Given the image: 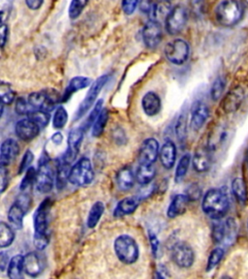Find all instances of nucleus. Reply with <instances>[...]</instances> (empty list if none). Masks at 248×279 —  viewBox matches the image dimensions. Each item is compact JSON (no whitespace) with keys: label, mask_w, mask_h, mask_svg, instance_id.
<instances>
[{"label":"nucleus","mask_w":248,"mask_h":279,"mask_svg":"<svg viewBox=\"0 0 248 279\" xmlns=\"http://www.w3.org/2000/svg\"><path fill=\"white\" fill-rule=\"evenodd\" d=\"M52 207V199L47 198L40 204L33 215L34 237L33 243L38 250H44L48 246L49 236L48 233V214Z\"/></svg>","instance_id":"f257e3e1"},{"label":"nucleus","mask_w":248,"mask_h":279,"mask_svg":"<svg viewBox=\"0 0 248 279\" xmlns=\"http://www.w3.org/2000/svg\"><path fill=\"white\" fill-rule=\"evenodd\" d=\"M227 194L219 188H212L205 194L202 202L204 212L211 219L223 218L229 210Z\"/></svg>","instance_id":"f03ea898"},{"label":"nucleus","mask_w":248,"mask_h":279,"mask_svg":"<svg viewBox=\"0 0 248 279\" xmlns=\"http://www.w3.org/2000/svg\"><path fill=\"white\" fill-rule=\"evenodd\" d=\"M244 9L239 0H223L215 10V18L222 27H234L242 19Z\"/></svg>","instance_id":"7ed1b4c3"},{"label":"nucleus","mask_w":248,"mask_h":279,"mask_svg":"<svg viewBox=\"0 0 248 279\" xmlns=\"http://www.w3.org/2000/svg\"><path fill=\"white\" fill-rule=\"evenodd\" d=\"M114 249L117 259L125 265H132L139 259L140 250L137 241L129 235H120L115 239Z\"/></svg>","instance_id":"20e7f679"},{"label":"nucleus","mask_w":248,"mask_h":279,"mask_svg":"<svg viewBox=\"0 0 248 279\" xmlns=\"http://www.w3.org/2000/svg\"><path fill=\"white\" fill-rule=\"evenodd\" d=\"M36 188L39 192L43 194L49 193L56 183V172L51 165V159L45 151L42 154L38 165V171L36 172Z\"/></svg>","instance_id":"39448f33"},{"label":"nucleus","mask_w":248,"mask_h":279,"mask_svg":"<svg viewBox=\"0 0 248 279\" xmlns=\"http://www.w3.org/2000/svg\"><path fill=\"white\" fill-rule=\"evenodd\" d=\"M238 236V224L234 218H227L225 220L217 219L213 225L212 237L213 240L222 246H231Z\"/></svg>","instance_id":"423d86ee"},{"label":"nucleus","mask_w":248,"mask_h":279,"mask_svg":"<svg viewBox=\"0 0 248 279\" xmlns=\"http://www.w3.org/2000/svg\"><path fill=\"white\" fill-rule=\"evenodd\" d=\"M94 179V172L92 165L88 158H81L74 166L71 167L68 182L76 186H86L92 183Z\"/></svg>","instance_id":"0eeeda50"},{"label":"nucleus","mask_w":248,"mask_h":279,"mask_svg":"<svg viewBox=\"0 0 248 279\" xmlns=\"http://www.w3.org/2000/svg\"><path fill=\"white\" fill-rule=\"evenodd\" d=\"M166 58L175 65L184 64L190 56L189 44L184 39H173L164 48Z\"/></svg>","instance_id":"6e6552de"},{"label":"nucleus","mask_w":248,"mask_h":279,"mask_svg":"<svg viewBox=\"0 0 248 279\" xmlns=\"http://www.w3.org/2000/svg\"><path fill=\"white\" fill-rule=\"evenodd\" d=\"M31 205V199L28 194L22 193L18 196L17 200L11 206L8 212V219L11 225L20 230L23 226V217L26 213L29 212Z\"/></svg>","instance_id":"1a4fd4ad"},{"label":"nucleus","mask_w":248,"mask_h":279,"mask_svg":"<svg viewBox=\"0 0 248 279\" xmlns=\"http://www.w3.org/2000/svg\"><path fill=\"white\" fill-rule=\"evenodd\" d=\"M188 21V12L185 7L178 5L170 10L165 19V29L170 35L181 33Z\"/></svg>","instance_id":"9d476101"},{"label":"nucleus","mask_w":248,"mask_h":279,"mask_svg":"<svg viewBox=\"0 0 248 279\" xmlns=\"http://www.w3.org/2000/svg\"><path fill=\"white\" fill-rule=\"evenodd\" d=\"M109 78H110L109 75H103V76L98 78L95 82L91 85L84 101L81 103V105L77 110L74 120H78V119L82 118L89 111V109H91V107L93 106V104L95 103L96 99L99 95V93L101 92L103 87H105Z\"/></svg>","instance_id":"9b49d317"},{"label":"nucleus","mask_w":248,"mask_h":279,"mask_svg":"<svg viewBox=\"0 0 248 279\" xmlns=\"http://www.w3.org/2000/svg\"><path fill=\"white\" fill-rule=\"evenodd\" d=\"M172 260L181 269L192 267L195 261V253L190 245L186 242H177L172 247Z\"/></svg>","instance_id":"f8f14e48"},{"label":"nucleus","mask_w":248,"mask_h":279,"mask_svg":"<svg viewBox=\"0 0 248 279\" xmlns=\"http://www.w3.org/2000/svg\"><path fill=\"white\" fill-rule=\"evenodd\" d=\"M84 134H85V131L82 127L71 130V132L68 136L66 151L61 157V159L63 161L69 164H72L75 161L77 155L80 151V147H81V144H82L83 139H84Z\"/></svg>","instance_id":"ddd939ff"},{"label":"nucleus","mask_w":248,"mask_h":279,"mask_svg":"<svg viewBox=\"0 0 248 279\" xmlns=\"http://www.w3.org/2000/svg\"><path fill=\"white\" fill-rule=\"evenodd\" d=\"M162 38L161 24L157 21L150 19L143 27V44L148 48H155L160 45Z\"/></svg>","instance_id":"4468645a"},{"label":"nucleus","mask_w":248,"mask_h":279,"mask_svg":"<svg viewBox=\"0 0 248 279\" xmlns=\"http://www.w3.org/2000/svg\"><path fill=\"white\" fill-rule=\"evenodd\" d=\"M210 116V109L208 105L202 101H196L190 110V126L192 130L199 131Z\"/></svg>","instance_id":"2eb2a0df"},{"label":"nucleus","mask_w":248,"mask_h":279,"mask_svg":"<svg viewBox=\"0 0 248 279\" xmlns=\"http://www.w3.org/2000/svg\"><path fill=\"white\" fill-rule=\"evenodd\" d=\"M45 259L38 252H29L23 256V269L29 276H38L45 270Z\"/></svg>","instance_id":"dca6fc26"},{"label":"nucleus","mask_w":248,"mask_h":279,"mask_svg":"<svg viewBox=\"0 0 248 279\" xmlns=\"http://www.w3.org/2000/svg\"><path fill=\"white\" fill-rule=\"evenodd\" d=\"M159 155V143L154 138H148L143 142L139 150L140 164H153Z\"/></svg>","instance_id":"f3484780"},{"label":"nucleus","mask_w":248,"mask_h":279,"mask_svg":"<svg viewBox=\"0 0 248 279\" xmlns=\"http://www.w3.org/2000/svg\"><path fill=\"white\" fill-rule=\"evenodd\" d=\"M40 129L41 128L29 118L20 119L15 127L16 135L24 142H29L35 139L40 133Z\"/></svg>","instance_id":"a211bd4d"},{"label":"nucleus","mask_w":248,"mask_h":279,"mask_svg":"<svg viewBox=\"0 0 248 279\" xmlns=\"http://www.w3.org/2000/svg\"><path fill=\"white\" fill-rule=\"evenodd\" d=\"M244 99V90L240 87L233 88L224 98L222 108L223 111L227 114L234 113L239 110Z\"/></svg>","instance_id":"6ab92c4d"},{"label":"nucleus","mask_w":248,"mask_h":279,"mask_svg":"<svg viewBox=\"0 0 248 279\" xmlns=\"http://www.w3.org/2000/svg\"><path fill=\"white\" fill-rule=\"evenodd\" d=\"M19 145L14 139L5 140L0 146V163L9 165L19 154Z\"/></svg>","instance_id":"aec40b11"},{"label":"nucleus","mask_w":248,"mask_h":279,"mask_svg":"<svg viewBox=\"0 0 248 279\" xmlns=\"http://www.w3.org/2000/svg\"><path fill=\"white\" fill-rule=\"evenodd\" d=\"M143 113L147 116H157L162 108L161 98L153 91L146 92L142 98Z\"/></svg>","instance_id":"412c9836"},{"label":"nucleus","mask_w":248,"mask_h":279,"mask_svg":"<svg viewBox=\"0 0 248 279\" xmlns=\"http://www.w3.org/2000/svg\"><path fill=\"white\" fill-rule=\"evenodd\" d=\"M159 158L165 169L170 170L175 166L177 159V147L172 141L168 140L164 143L159 151Z\"/></svg>","instance_id":"4be33fe9"},{"label":"nucleus","mask_w":248,"mask_h":279,"mask_svg":"<svg viewBox=\"0 0 248 279\" xmlns=\"http://www.w3.org/2000/svg\"><path fill=\"white\" fill-rule=\"evenodd\" d=\"M140 202H141V199L136 196L124 198L115 207V212H114L115 217L119 218V217H124L126 215L132 214L138 209Z\"/></svg>","instance_id":"5701e85b"},{"label":"nucleus","mask_w":248,"mask_h":279,"mask_svg":"<svg viewBox=\"0 0 248 279\" xmlns=\"http://www.w3.org/2000/svg\"><path fill=\"white\" fill-rule=\"evenodd\" d=\"M208 148H201L193 157V168L198 173L208 172L211 166V157Z\"/></svg>","instance_id":"b1692460"},{"label":"nucleus","mask_w":248,"mask_h":279,"mask_svg":"<svg viewBox=\"0 0 248 279\" xmlns=\"http://www.w3.org/2000/svg\"><path fill=\"white\" fill-rule=\"evenodd\" d=\"M92 84V80L87 77H75L73 78L68 87H66L64 93L61 96V102H66L67 100L72 96L75 92L84 89L86 87H89Z\"/></svg>","instance_id":"393cba45"},{"label":"nucleus","mask_w":248,"mask_h":279,"mask_svg":"<svg viewBox=\"0 0 248 279\" xmlns=\"http://www.w3.org/2000/svg\"><path fill=\"white\" fill-rule=\"evenodd\" d=\"M188 202H189V199L185 194H179V195L175 196L168 210H167L168 217L176 218V217L182 215V213L185 212V210L188 206Z\"/></svg>","instance_id":"a878e982"},{"label":"nucleus","mask_w":248,"mask_h":279,"mask_svg":"<svg viewBox=\"0 0 248 279\" xmlns=\"http://www.w3.org/2000/svg\"><path fill=\"white\" fill-rule=\"evenodd\" d=\"M227 130L223 125L215 126L210 132L208 139V149L210 151H214L218 149L223 143L226 141Z\"/></svg>","instance_id":"bb28decb"},{"label":"nucleus","mask_w":248,"mask_h":279,"mask_svg":"<svg viewBox=\"0 0 248 279\" xmlns=\"http://www.w3.org/2000/svg\"><path fill=\"white\" fill-rule=\"evenodd\" d=\"M115 180H116V183H117L118 188L122 191L130 190L133 187L134 183L136 181L133 171L128 167L120 169L117 174H116Z\"/></svg>","instance_id":"cd10ccee"},{"label":"nucleus","mask_w":248,"mask_h":279,"mask_svg":"<svg viewBox=\"0 0 248 279\" xmlns=\"http://www.w3.org/2000/svg\"><path fill=\"white\" fill-rule=\"evenodd\" d=\"M156 170L153 164H140L136 171L135 179L140 184L147 185L153 182Z\"/></svg>","instance_id":"c85d7f7f"},{"label":"nucleus","mask_w":248,"mask_h":279,"mask_svg":"<svg viewBox=\"0 0 248 279\" xmlns=\"http://www.w3.org/2000/svg\"><path fill=\"white\" fill-rule=\"evenodd\" d=\"M23 256L16 255L9 262L7 274L11 279H20L23 277Z\"/></svg>","instance_id":"c756f323"},{"label":"nucleus","mask_w":248,"mask_h":279,"mask_svg":"<svg viewBox=\"0 0 248 279\" xmlns=\"http://www.w3.org/2000/svg\"><path fill=\"white\" fill-rule=\"evenodd\" d=\"M171 9L172 8H170V6L166 4L165 2H158V3H153L152 7L150 8L147 13L151 16L152 20L160 23L162 19L165 20Z\"/></svg>","instance_id":"7c9ffc66"},{"label":"nucleus","mask_w":248,"mask_h":279,"mask_svg":"<svg viewBox=\"0 0 248 279\" xmlns=\"http://www.w3.org/2000/svg\"><path fill=\"white\" fill-rule=\"evenodd\" d=\"M70 166L71 164L67 163L60 159L58 162L57 166V171H56V184L58 189H62L68 182V175L70 172Z\"/></svg>","instance_id":"2f4dec72"},{"label":"nucleus","mask_w":248,"mask_h":279,"mask_svg":"<svg viewBox=\"0 0 248 279\" xmlns=\"http://www.w3.org/2000/svg\"><path fill=\"white\" fill-rule=\"evenodd\" d=\"M105 212V206L102 202H96L92 207L91 210L88 213L87 217V227L90 229H93L96 225L99 223L103 213Z\"/></svg>","instance_id":"473e14b6"},{"label":"nucleus","mask_w":248,"mask_h":279,"mask_svg":"<svg viewBox=\"0 0 248 279\" xmlns=\"http://www.w3.org/2000/svg\"><path fill=\"white\" fill-rule=\"evenodd\" d=\"M232 191L236 199L241 205H244L247 201V189L244 181L241 177H236L232 182Z\"/></svg>","instance_id":"72a5a7b5"},{"label":"nucleus","mask_w":248,"mask_h":279,"mask_svg":"<svg viewBox=\"0 0 248 279\" xmlns=\"http://www.w3.org/2000/svg\"><path fill=\"white\" fill-rule=\"evenodd\" d=\"M15 240V232L5 222H0V248L10 246Z\"/></svg>","instance_id":"f704fd0d"},{"label":"nucleus","mask_w":248,"mask_h":279,"mask_svg":"<svg viewBox=\"0 0 248 279\" xmlns=\"http://www.w3.org/2000/svg\"><path fill=\"white\" fill-rule=\"evenodd\" d=\"M191 163V156L189 154H184L181 158L180 162L177 166L176 173H175V182L177 183H181L185 177L188 172Z\"/></svg>","instance_id":"c9c22d12"},{"label":"nucleus","mask_w":248,"mask_h":279,"mask_svg":"<svg viewBox=\"0 0 248 279\" xmlns=\"http://www.w3.org/2000/svg\"><path fill=\"white\" fill-rule=\"evenodd\" d=\"M108 119H109V112L107 109L103 108L92 126V136L93 137L98 138L103 134L104 129L107 125V122H108Z\"/></svg>","instance_id":"e433bc0d"},{"label":"nucleus","mask_w":248,"mask_h":279,"mask_svg":"<svg viewBox=\"0 0 248 279\" xmlns=\"http://www.w3.org/2000/svg\"><path fill=\"white\" fill-rule=\"evenodd\" d=\"M188 131V121H187V114L183 112L179 116L176 123V135L180 142H184L187 138Z\"/></svg>","instance_id":"4c0bfd02"},{"label":"nucleus","mask_w":248,"mask_h":279,"mask_svg":"<svg viewBox=\"0 0 248 279\" xmlns=\"http://www.w3.org/2000/svg\"><path fill=\"white\" fill-rule=\"evenodd\" d=\"M28 118L32 120L34 123H36L40 128H44L48 125L51 116H49L48 112H46V111L32 110L31 112H29Z\"/></svg>","instance_id":"58836bf2"},{"label":"nucleus","mask_w":248,"mask_h":279,"mask_svg":"<svg viewBox=\"0 0 248 279\" xmlns=\"http://www.w3.org/2000/svg\"><path fill=\"white\" fill-rule=\"evenodd\" d=\"M15 100V91L8 83L0 81V101L3 104H12Z\"/></svg>","instance_id":"ea45409f"},{"label":"nucleus","mask_w":248,"mask_h":279,"mask_svg":"<svg viewBox=\"0 0 248 279\" xmlns=\"http://www.w3.org/2000/svg\"><path fill=\"white\" fill-rule=\"evenodd\" d=\"M226 87V81L223 77L216 78L210 88V97L213 101H218L224 93Z\"/></svg>","instance_id":"a19ab883"},{"label":"nucleus","mask_w":248,"mask_h":279,"mask_svg":"<svg viewBox=\"0 0 248 279\" xmlns=\"http://www.w3.org/2000/svg\"><path fill=\"white\" fill-rule=\"evenodd\" d=\"M88 0H72L69 7V17L70 19H75L81 16L84 9L86 8Z\"/></svg>","instance_id":"79ce46f5"},{"label":"nucleus","mask_w":248,"mask_h":279,"mask_svg":"<svg viewBox=\"0 0 248 279\" xmlns=\"http://www.w3.org/2000/svg\"><path fill=\"white\" fill-rule=\"evenodd\" d=\"M68 120V114L66 110L63 107H58L55 112V116L53 119V126L56 129H62L66 125Z\"/></svg>","instance_id":"37998d69"},{"label":"nucleus","mask_w":248,"mask_h":279,"mask_svg":"<svg viewBox=\"0 0 248 279\" xmlns=\"http://www.w3.org/2000/svg\"><path fill=\"white\" fill-rule=\"evenodd\" d=\"M223 256H224V249L222 247H217L211 251L208 260V264H207V271L214 270L218 266L220 261L222 260Z\"/></svg>","instance_id":"c03bdc74"},{"label":"nucleus","mask_w":248,"mask_h":279,"mask_svg":"<svg viewBox=\"0 0 248 279\" xmlns=\"http://www.w3.org/2000/svg\"><path fill=\"white\" fill-rule=\"evenodd\" d=\"M36 180V171L33 167H29V169L27 170V173L23 176V180L21 181L20 185H19V189L20 191H27L28 189H29L33 183L35 182Z\"/></svg>","instance_id":"a18cd8bd"},{"label":"nucleus","mask_w":248,"mask_h":279,"mask_svg":"<svg viewBox=\"0 0 248 279\" xmlns=\"http://www.w3.org/2000/svg\"><path fill=\"white\" fill-rule=\"evenodd\" d=\"M102 109H103V100L101 99V100H98V101L96 102L95 105H94V108H93V110L91 111L90 115H89L88 117L86 118V122H85V125L82 127V128L84 129V131H86V130H87L90 126L93 125V123H94L96 118L98 117L99 114L101 113Z\"/></svg>","instance_id":"49530a36"},{"label":"nucleus","mask_w":248,"mask_h":279,"mask_svg":"<svg viewBox=\"0 0 248 279\" xmlns=\"http://www.w3.org/2000/svg\"><path fill=\"white\" fill-rule=\"evenodd\" d=\"M9 184V172L6 165L0 163V194L4 192Z\"/></svg>","instance_id":"de8ad7c7"},{"label":"nucleus","mask_w":248,"mask_h":279,"mask_svg":"<svg viewBox=\"0 0 248 279\" xmlns=\"http://www.w3.org/2000/svg\"><path fill=\"white\" fill-rule=\"evenodd\" d=\"M16 112L20 116H28L29 112L32 111L31 107L29 104L28 100L23 99L22 97H19L16 101Z\"/></svg>","instance_id":"09e8293b"},{"label":"nucleus","mask_w":248,"mask_h":279,"mask_svg":"<svg viewBox=\"0 0 248 279\" xmlns=\"http://www.w3.org/2000/svg\"><path fill=\"white\" fill-rule=\"evenodd\" d=\"M139 2H140V0H122L121 7L123 10L124 14L127 16L132 15L137 9Z\"/></svg>","instance_id":"8fccbe9b"},{"label":"nucleus","mask_w":248,"mask_h":279,"mask_svg":"<svg viewBox=\"0 0 248 279\" xmlns=\"http://www.w3.org/2000/svg\"><path fill=\"white\" fill-rule=\"evenodd\" d=\"M33 159H34L33 154L30 150H27V153L22 157L21 162L19 164V173H22L24 171H27L30 167V164L32 163Z\"/></svg>","instance_id":"3c124183"},{"label":"nucleus","mask_w":248,"mask_h":279,"mask_svg":"<svg viewBox=\"0 0 248 279\" xmlns=\"http://www.w3.org/2000/svg\"><path fill=\"white\" fill-rule=\"evenodd\" d=\"M148 240H150V243H151V247H152V252H153V256L157 257L160 243H159L157 236L153 231H148Z\"/></svg>","instance_id":"603ef678"},{"label":"nucleus","mask_w":248,"mask_h":279,"mask_svg":"<svg viewBox=\"0 0 248 279\" xmlns=\"http://www.w3.org/2000/svg\"><path fill=\"white\" fill-rule=\"evenodd\" d=\"M201 194H202V191H201L199 186L191 185L190 187L187 189L185 195L188 197L189 201H196L200 198Z\"/></svg>","instance_id":"864d4df0"},{"label":"nucleus","mask_w":248,"mask_h":279,"mask_svg":"<svg viewBox=\"0 0 248 279\" xmlns=\"http://www.w3.org/2000/svg\"><path fill=\"white\" fill-rule=\"evenodd\" d=\"M114 139L118 144H123L127 142L126 135H125L123 130L120 128H117L114 132Z\"/></svg>","instance_id":"5fc2aeb1"},{"label":"nucleus","mask_w":248,"mask_h":279,"mask_svg":"<svg viewBox=\"0 0 248 279\" xmlns=\"http://www.w3.org/2000/svg\"><path fill=\"white\" fill-rule=\"evenodd\" d=\"M8 37V28L6 24H0V47H4Z\"/></svg>","instance_id":"6e6d98bb"},{"label":"nucleus","mask_w":248,"mask_h":279,"mask_svg":"<svg viewBox=\"0 0 248 279\" xmlns=\"http://www.w3.org/2000/svg\"><path fill=\"white\" fill-rule=\"evenodd\" d=\"M9 257L6 252H0V271H4L8 268Z\"/></svg>","instance_id":"4d7b16f0"},{"label":"nucleus","mask_w":248,"mask_h":279,"mask_svg":"<svg viewBox=\"0 0 248 279\" xmlns=\"http://www.w3.org/2000/svg\"><path fill=\"white\" fill-rule=\"evenodd\" d=\"M43 2L44 0H26L28 7L31 10H38L42 6Z\"/></svg>","instance_id":"13d9d810"},{"label":"nucleus","mask_w":248,"mask_h":279,"mask_svg":"<svg viewBox=\"0 0 248 279\" xmlns=\"http://www.w3.org/2000/svg\"><path fill=\"white\" fill-rule=\"evenodd\" d=\"M169 274H168V270L167 268H165L164 266H160L158 270L156 271V277H159V278H166L168 277Z\"/></svg>","instance_id":"bf43d9fd"},{"label":"nucleus","mask_w":248,"mask_h":279,"mask_svg":"<svg viewBox=\"0 0 248 279\" xmlns=\"http://www.w3.org/2000/svg\"><path fill=\"white\" fill-rule=\"evenodd\" d=\"M52 141L55 144H60L63 141V136L60 132H57L56 134H54L52 137Z\"/></svg>","instance_id":"052dcab7"},{"label":"nucleus","mask_w":248,"mask_h":279,"mask_svg":"<svg viewBox=\"0 0 248 279\" xmlns=\"http://www.w3.org/2000/svg\"><path fill=\"white\" fill-rule=\"evenodd\" d=\"M3 111H4V104L0 101V117H1L2 114H3Z\"/></svg>","instance_id":"680f3d73"},{"label":"nucleus","mask_w":248,"mask_h":279,"mask_svg":"<svg viewBox=\"0 0 248 279\" xmlns=\"http://www.w3.org/2000/svg\"><path fill=\"white\" fill-rule=\"evenodd\" d=\"M246 162H247L248 164V150L247 153H246Z\"/></svg>","instance_id":"e2e57ef3"},{"label":"nucleus","mask_w":248,"mask_h":279,"mask_svg":"<svg viewBox=\"0 0 248 279\" xmlns=\"http://www.w3.org/2000/svg\"><path fill=\"white\" fill-rule=\"evenodd\" d=\"M244 1H245V2H246V3H247L248 4V0H244Z\"/></svg>","instance_id":"0e129e2a"},{"label":"nucleus","mask_w":248,"mask_h":279,"mask_svg":"<svg viewBox=\"0 0 248 279\" xmlns=\"http://www.w3.org/2000/svg\"><path fill=\"white\" fill-rule=\"evenodd\" d=\"M164 1H170V0H164Z\"/></svg>","instance_id":"69168bd1"},{"label":"nucleus","mask_w":248,"mask_h":279,"mask_svg":"<svg viewBox=\"0 0 248 279\" xmlns=\"http://www.w3.org/2000/svg\"><path fill=\"white\" fill-rule=\"evenodd\" d=\"M247 228H248V224H247Z\"/></svg>","instance_id":"338daca9"}]
</instances>
